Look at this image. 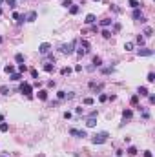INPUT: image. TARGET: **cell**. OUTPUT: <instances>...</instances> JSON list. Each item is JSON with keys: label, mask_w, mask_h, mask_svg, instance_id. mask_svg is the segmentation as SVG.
I'll use <instances>...</instances> for the list:
<instances>
[{"label": "cell", "mask_w": 155, "mask_h": 157, "mask_svg": "<svg viewBox=\"0 0 155 157\" xmlns=\"http://www.w3.org/2000/svg\"><path fill=\"white\" fill-rule=\"evenodd\" d=\"M102 66V58L100 57H93V68H100Z\"/></svg>", "instance_id": "obj_16"}, {"label": "cell", "mask_w": 155, "mask_h": 157, "mask_svg": "<svg viewBox=\"0 0 155 157\" xmlns=\"http://www.w3.org/2000/svg\"><path fill=\"white\" fill-rule=\"evenodd\" d=\"M84 22H86V24H95V22H97V17L90 13V15H86V20Z\"/></svg>", "instance_id": "obj_11"}, {"label": "cell", "mask_w": 155, "mask_h": 157, "mask_svg": "<svg viewBox=\"0 0 155 157\" xmlns=\"http://www.w3.org/2000/svg\"><path fill=\"white\" fill-rule=\"evenodd\" d=\"M137 44H141V46H142V44H144V37H141V35H137Z\"/></svg>", "instance_id": "obj_38"}, {"label": "cell", "mask_w": 155, "mask_h": 157, "mask_svg": "<svg viewBox=\"0 0 155 157\" xmlns=\"http://www.w3.org/2000/svg\"><path fill=\"white\" fill-rule=\"evenodd\" d=\"M113 31H120V24H119V22L113 24Z\"/></svg>", "instance_id": "obj_40"}, {"label": "cell", "mask_w": 155, "mask_h": 157, "mask_svg": "<svg viewBox=\"0 0 155 157\" xmlns=\"http://www.w3.org/2000/svg\"><path fill=\"white\" fill-rule=\"evenodd\" d=\"M124 50H126V51H131V50H133V42H126V44H124Z\"/></svg>", "instance_id": "obj_28"}, {"label": "cell", "mask_w": 155, "mask_h": 157, "mask_svg": "<svg viewBox=\"0 0 155 157\" xmlns=\"http://www.w3.org/2000/svg\"><path fill=\"white\" fill-rule=\"evenodd\" d=\"M49 50H51V44H49V42H42V44L38 46V53L40 55H48Z\"/></svg>", "instance_id": "obj_5"}, {"label": "cell", "mask_w": 155, "mask_h": 157, "mask_svg": "<svg viewBox=\"0 0 155 157\" xmlns=\"http://www.w3.org/2000/svg\"><path fill=\"white\" fill-rule=\"evenodd\" d=\"M9 130V124L7 122H0V132H7Z\"/></svg>", "instance_id": "obj_23"}, {"label": "cell", "mask_w": 155, "mask_h": 157, "mask_svg": "<svg viewBox=\"0 0 155 157\" xmlns=\"http://www.w3.org/2000/svg\"><path fill=\"white\" fill-rule=\"evenodd\" d=\"M62 6L64 7H71L73 6V0H62Z\"/></svg>", "instance_id": "obj_26"}, {"label": "cell", "mask_w": 155, "mask_h": 157, "mask_svg": "<svg viewBox=\"0 0 155 157\" xmlns=\"http://www.w3.org/2000/svg\"><path fill=\"white\" fill-rule=\"evenodd\" d=\"M128 153H130V155H135V153H137V148H135V146H130V148H128Z\"/></svg>", "instance_id": "obj_31"}, {"label": "cell", "mask_w": 155, "mask_h": 157, "mask_svg": "<svg viewBox=\"0 0 155 157\" xmlns=\"http://www.w3.org/2000/svg\"><path fill=\"white\" fill-rule=\"evenodd\" d=\"M102 37H104V38H110V37H111V31H108V29H104V31H102Z\"/></svg>", "instance_id": "obj_32"}, {"label": "cell", "mask_w": 155, "mask_h": 157, "mask_svg": "<svg viewBox=\"0 0 155 157\" xmlns=\"http://www.w3.org/2000/svg\"><path fill=\"white\" fill-rule=\"evenodd\" d=\"M15 60L22 64V62H24V55H22V53H16V55H15Z\"/></svg>", "instance_id": "obj_25"}, {"label": "cell", "mask_w": 155, "mask_h": 157, "mask_svg": "<svg viewBox=\"0 0 155 157\" xmlns=\"http://www.w3.org/2000/svg\"><path fill=\"white\" fill-rule=\"evenodd\" d=\"M70 135H73V137H88L86 135V130H77V128H71Z\"/></svg>", "instance_id": "obj_7"}, {"label": "cell", "mask_w": 155, "mask_h": 157, "mask_svg": "<svg viewBox=\"0 0 155 157\" xmlns=\"http://www.w3.org/2000/svg\"><path fill=\"white\" fill-rule=\"evenodd\" d=\"M2 121H4V115H0V122H2Z\"/></svg>", "instance_id": "obj_45"}, {"label": "cell", "mask_w": 155, "mask_h": 157, "mask_svg": "<svg viewBox=\"0 0 155 157\" xmlns=\"http://www.w3.org/2000/svg\"><path fill=\"white\" fill-rule=\"evenodd\" d=\"M57 95H58V99H60V100H64L66 99V91H58Z\"/></svg>", "instance_id": "obj_37"}, {"label": "cell", "mask_w": 155, "mask_h": 157, "mask_svg": "<svg viewBox=\"0 0 155 157\" xmlns=\"http://www.w3.org/2000/svg\"><path fill=\"white\" fill-rule=\"evenodd\" d=\"M144 157H153V155H151V152H144Z\"/></svg>", "instance_id": "obj_44"}, {"label": "cell", "mask_w": 155, "mask_h": 157, "mask_svg": "<svg viewBox=\"0 0 155 157\" xmlns=\"http://www.w3.org/2000/svg\"><path fill=\"white\" fill-rule=\"evenodd\" d=\"M137 100H139V97H137V95L131 97V104H137Z\"/></svg>", "instance_id": "obj_42"}, {"label": "cell", "mask_w": 155, "mask_h": 157, "mask_svg": "<svg viewBox=\"0 0 155 157\" xmlns=\"http://www.w3.org/2000/svg\"><path fill=\"white\" fill-rule=\"evenodd\" d=\"M26 70H28V66H26V64H20V66H18V71H20V73H24Z\"/></svg>", "instance_id": "obj_39"}, {"label": "cell", "mask_w": 155, "mask_h": 157, "mask_svg": "<svg viewBox=\"0 0 155 157\" xmlns=\"http://www.w3.org/2000/svg\"><path fill=\"white\" fill-rule=\"evenodd\" d=\"M0 93H2V95H9V86H0Z\"/></svg>", "instance_id": "obj_19"}, {"label": "cell", "mask_w": 155, "mask_h": 157, "mask_svg": "<svg viewBox=\"0 0 155 157\" xmlns=\"http://www.w3.org/2000/svg\"><path fill=\"white\" fill-rule=\"evenodd\" d=\"M31 77H33V78H37V77H38V73H37V70H31Z\"/></svg>", "instance_id": "obj_43"}, {"label": "cell", "mask_w": 155, "mask_h": 157, "mask_svg": "<svg viewBox=\"0 0 155 157\" xmlns=\"http://www.w3.org/2000/svg\"><path fill=\"white\" fill-rule=\"evenodd\" d=\"M108 137H110L108 132H99V133H95V135L91 137V143H93V144H104L108 141Z\"/></svg>", "instance_id": "obj_1"}, {"label": "cell", "mask_w": 155, "mask_h": 157, "mask_svg": "<svg viewBox=\"0 0 155 157\" xmlns=\"http://www.w3.org/2000/svg\"><path fill=\"white\" fill-rule=\"evenodd\" d=\"M144 35H146V37H151V35H153V29H151L150 26H148V28L144 29Z\"/></svg>", "instance_id": "obj_27"}, {"label": "cell", "mask_w": 155, "mask_h": 157, "mask_svg": "<svg viewBox=\"0 0 155 157\" xmlns=\"http://www.w3.org/2000/svg\"><path fill=\"white\" fill-rule=\"evenodd\" d=\"M4 71H6V73H9V75H11V73H15V68H13L11 64H9V66H6V68H4Z\"/></svg>", "instance_id": "obj_24"}, {"label": "cell", "mask_w": 155, "mask_h": 157, "mask_svg": "<svg viewBox=\"0 0 155 157\" xmlns=\"http://www.w3.org/2000/svg\"><path fill=\"white\" fill-rule=\"evenodd\" d=\"M44 71L53 73V71H55V62H48V64H44Z\"/></svg>", "instance_id": "obj_8"}, {"label": "cell", "mask_w": 155, "mask_h": 157, "mask_svg": "<svg viewBox=\"0 0 155 157\" xmlns=\"http://www.w3.org/2000/svg\"><path fill=\"white\" fill-rule=\"evenodd\" d=\"M60 73H62V75H70V73H71V68H62Z\"/></svg>", "instance_id": "obj_30"}, {"label": "cell", "mask_w": 155, "mask_h": 157, "mask_svg": "<svg viewBox=\"0 0 155 157\" xmlns=\"http://www.w3.org/2000/svg\"><path fill=\"white\" fill-rule=\"evenodd\" d=\"M131 115H133V112H131V110H124V112H122V117H124V119H131Z\"/></svg>", "instance_id": "obj_21"}, {"label": "cell", "mask_w": 155, "mask_h": 157, "mask_svg": "<svg viewBox=\"0 0 155 157\" xmlns=\"http://www.w3.org/2000/svg\"><path fill=\"white\" fill-rule=\"evenodd\" d=\"M6 4H7L9 7H15V6H16V2H15V0H6Z\"/></svg>", "instance_id": "obj_36"}, {"label": "cell", "mask_w": 155, "mask_h": 157, "mask_svg": "<svg viewBox=\"0 0 155 157\" xmlns=\"http://www.w3.org/2000/svg\"><path fill=\"white\" fill-rule=\"evenodd\" d=\"M75 113H77V115H82V113H84V110H82V108H77V110H75Z\"/></svg>", "instance_id": "obj_41"}, {"label": "cell", "mask_w": 155, "mask_h": 157, "mask_svg": "<svg viewBox=\"0 0 155 157\" xmlns=\"http://www.w3.org/2000/svg\"><path fill=\"white\" fill-rule=\"evenodd\" d=\"M84 104H88V106H91V104H93V99H91V97H86V99H84Z\"/></svg>", "instance_id": "obj_35"}, {"label": "cell", "mask_w": 155, "mask_h": 157, "mask_svg": "<svg viewBox=\"0 0 155 157\" xmlns=\"http://www.w3.org/2000/svg\"><path fill=\"white\" fill-rule=\"evenodd\" d=\"M111 71H113V68H102V73L104 75H110Z\"/></svg>", "instance_id": "obj_33"}, {"label": "cell", "mask_w": 155, "mask_h": 157, "mask_svg": "<svg viewBox=\"0 0 155 157\" xmlns=\"http://www.w3.org/2000/svg\"><path fill=\"white\" fill-rule=\"evenodd\" d=\"M90 90H93L95 93L102 90V84H97V82H90Z\"/></svg>", "instance_id": "obj_13"}, {"label": "cell", "mask_w": 155, "mask_h": 157, "mask_svg": "<svg viewBox=\"0 0 155 157\" xmlns=\"http://www.w3.org/2000/svg\"><path fill=\"white\" fill-rule=\"evenodd\" d=\"M20 91L28 97V99H33V86L29 82H22L20 84Z\"/></svg>", "instance_id": "obj_3"}, {"label": "cell", "mask_w": 155, "mask_h": 157, "mask_svg": "<svg viewBox=\"0 0 155 157\" xmlns=\"http://www.w3.org/2000/svg\"><path fill=\"white\" fill-rule=\"evenodd\" d=\"M128 4L131 6L133 9H137V7H141V4H139V0H128Z\"/></svg>", "instance_id": "obj_18"}, {"label": "cell", "mask_w": 155, "mask_h": 157, "mask_svg": "<svg viewBox=\"0 0 155 157\" xmlns=\"http://www.w3.org/2000/svg\"><path fill=\"white\" fill-rule=\"evenodd\" d=\"M111 22H113L111 18H104V20H100V26H102V28H108V26H110Z\"/></svg>", "instance_id": "obj_20"}, {"label": "cell", "mask_w": 155, "mask_h": 157, "mask_svg": "<svg viewBox=\"0 0 155 157\" xmlns=\"http://www.w3.org/2000/svg\"><path fill=\"white\" fill-rule=\"evenodd\" d=\"M78 11H80V7H78V6H71V7H70V13H71V15H77Z\"/></svg>", "instance_id": "obj_22"}, {"label": "cell", "mask_w": 155, "mask_h": 157, "mask_svg": "<svg viewBox=\"0 0 155 157\" xmlns=\"http://www.w3.org/2000/svg\"><path fill=\"white\" fill-rule=\"evenodd\" d=\"M137 91H139V95H141V97H146V95H150V93H148V88H146V86H141Z\"/></svg>", "instance_id": "obj_15"}, {"label": "cell", "mask_w": 155, "mask_h": 157, "mask_svg": "<svg viewBox=\"0 0 155 157\" xmlns=\"http://www.w3.org/2000/svg\"><path fill=\"white\" fill-rule=\"evenodd\" d=\"M77 53L80 55V57H84V55H88V53H90V42H88V40H80V46H78Z\"/></svg>", "instance_id": "obj_4"}, {"label": "cell", "mask_w": 155, "mask_h": 157, "mask_svg": "<svg viewBox=\"0 0 155 157\" xmlns=\"http://www.w3.org/2000/svg\"><path fill=\"white\" fill-rule=\"evenodd\" d=\"M37 95H38V99H40V100H48V91H46V90H40Z\"/></svg>", "instance_id": "obj_14"}, {"label": "cell", "mask_w": 155, "mask_h": 157, "mask_svg": "<svg viewBox=\"0 0 155 157\" xmlns=\"http://www.w3.org/2000/svg\"><path fill=\"white\" fill-rule=\"evenodd\" d=\"M26 20H28V22H35V20H37V11L28 13V15H26Z\"/></svg>", "instance_id": "obj_10"}, {"label": "cell", "mask_w": 155, "mask_h": 157, "mask_svg": "<svg viewBox=\"0 0 155 157\" xmlns=\"http://www.w3.org/2000/svg\"><path fill=\"white\" fill-rule=\"evenodd\" d=\"M20 78H22V73H20V71H18V73H11V80H15V82H18Z\"/></svg>", "instance_id": "obj_17"}, {"label": "cell", "mask_w": 155, "mask_h": 157, "mask_svg": "<svg viewBox=\"0 0 155 157\" xmlns=\"http://www.w3.org/2000/svg\"><path fill=\"white\" fill-rule=\"evenodd\" d=\"M78 44V40H73V42H70V44H62L60 46V53L62 55H71L75 51V46Z\"/></svg>", "instance_id": "obj_2"}, {"label": "cell", "mask_w": 155, "mask_h": 157, "mask_svg": "<svg viewBox=\"0 0 155 157\" xmlns=\"http://www.w3.org/2000/svg\"><path fill=\"white\" fill-rule=\"evenodd\" d=\"M131 17H133V20H139V18H142V11H141L139 7L133 9V15H131Z\"/></svg>", "instance_id": "obj_12"}, {"label": "cell", "mask_w": 155, "mask_h": 157, "mask_svg": "<svg viewBox=\"0 0 155 157\" xmlns=\"http://www.w3.org/2000/svg\"><path fill=\"white\" fill-rule=\"evenodd\" d=\"M137 55H139V57H151V55H153V50H150V48H141V50H137Z\"/></svg>", "instance_id": "obj_6"}, {"label": "cell", "mask_w": 155, "mask_h": 157, "mask_svg": "<svg viewBox=\"0 0 155 157\" xmlns=\"http://www.w3.org/2000/svg\"><path fill=\"white\" fill-rule=\"evenodd\" d=\"M148 82H155V73H153V71L148 73Z\"/></svg>", "instance_id": "obj_29"}, {"label": "cell", "mask_w": 155, "mask_h": 157, "mask_svg": "<svg viewBox=\"0 0 155 157\" xmlns=\"http://www.w3.org/2000/svg\"><path fill=\"white\" fill-rule=\"evenodd\" d=\"M95 2H97V0H95Z\"/></svg>", "instance_id": "obj_47"}, {"label": "cell", "mask_w": 155, "mask_h": 157, "mask_svg": "<svg viewBox=\"0 0 155 157\" xmlns=\"http://www.w3.org/2000/svg\"><path fill=\"white\" fill-rule=\"evenodd\" d=\"M86 126H88V128H93V126H97V119H95V117H88V121H86Z\"/></svg>", "instance_id": "obj_9"}, {"label": "cell", "mask_w": 155, "mask_h": 157, "mask_svg": "<svg viewBox=\"0 0 155 157\" xmlns=\"http://www.w3.org/2000/svg\"><path fill=\"white\" fill-rule=\"evenodd\" d=\"M0 44H2V37H0Z\"/></svg>", "instance_id": "obj_46"}, {"label": "cell", "mask_w": 155, "mask_h": 157, "mask_svg": "<svg viewBox=\"0 0 155 157\" xmlns=\"http://www.w3.org/2000/svg\"><path fill=\"white\" fill-rule=\"evenodd\" d=\"M99 100H100V102H106V100H108V95H104V93H100V95H99Z\"/></svg>", "instance_id": "obj_34"}]
</instances>
